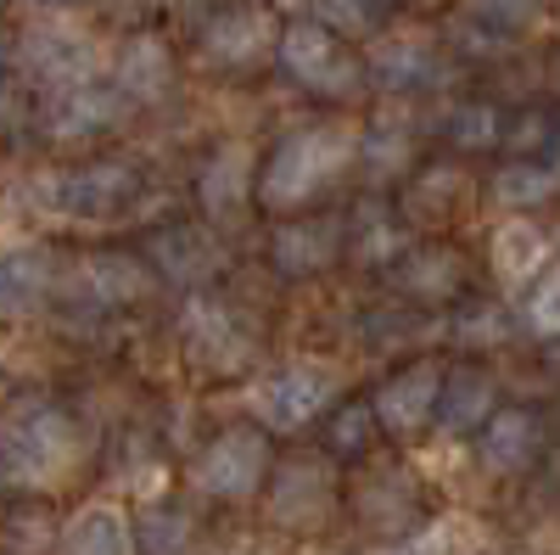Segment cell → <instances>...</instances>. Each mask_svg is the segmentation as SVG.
I'll list each match as a JSON object with an SVG mask.
<instances>
[{
  "mask_svg": "<svg viewBox=\"0 0 560 555\" xmlns=\"http://www.w3.org/2000/svg\"><path fill=\"white\" fill-rule=\"evenodd\" d=\"M538 449V427L527 409H493L482 427V460L493 472H522Z\"/></svg>",
  "mask_w": 560,
  "mask_h": 555,
  "instance_id": "obj_18",
  "label": "cell"
},
{
  "mask_svg": "<svg viewBox=\"0 0 560 555\" xmlns=\"http://www.w3.org/2000/svg\"><path fill=\"white\" fill-rule=\"evenodd\" d=\"M275 45H280V23H275L269 7H224L202 28V62H213V68H258L264 57H275Z\"/></svg>",
  "mask_w": 560,
  "mask_h": 555,
  "instance_id": "obj_7",
  "label": "cell"
},
{
  "mask_svg": "<svg viewBox=\"0 0 560 555\" xmlns=\"http://www.w3.org/2000/svg\"><path fill=\"white\" fill-rule=\"evenodd\" d=\"M113 84H118L124 102H140V107L163 102L168 90H174V51H168L158 34L124 39V51H118V62H113Z\"/></svg>",
  "mask_w": 560,
  "mask_h": 555,
  "instance_id": "obj_11",
  "label": "cell"
},
{
  "mask_svg": "<svg viewBox=\"0 0 560 555\" xmlns=\"http://www.w3.org/2000/svg\"><path fill=\"white\" fill-rule=\"evenodd\" d=\"M258 197V174H253V152L242 141L219 147L208 163H202V203L213 219H242L247 203Z\"/></svg>",
  "mask_w": 560,
  "mask_h": 555,
  "instance_id": "obj_12",
  "label": "cell"
},
{
  "mask_svg": "<svg viewBox=\"0 0 560 555\" xmlns=\"http://www.w3.org/2000/svg\"><path fill=\"white\" fill-rule=\"evenodd\" d=\"M555 192V174L544 169V163H504L499 174H493V197L504 203V208H533V203H544Z\"/></svg>",
  "mask_w": 560,
  "mask_h": 555,
  "instance_id": "obj_26",
  "label": "cell"
},
{
  "mask_svg": "<svg viewBox=\"0 0 560 555\" xmlns=\"http://www.w3.org/2000/svg\"><path fill=\"white\" fill-rule=\"evenodd\" d=\"M275 62L287 68V79H298L308 96H325V102H348V96H359V90L370 84L364 79V57H353L348 45L331 28H319L314 18L280 28Z\"/></svg>",
  "mask_w": 560,
  "mask_h": 555,
  "instance_id": "obj_2",
  "label": "cell"
},
{
  "mask_svg": "<svg viewBox=\"0 0 560 555\" xmlns=\"http://www.w3.org/2000/svg\"><path fill=\"white\" fill-rule=\"evenodd\" d=\"M264 472H269V443H264V432H253V427L219 432V438L208 443V454L197 460V483H202L208 494H219V499H247V494H258Z\"/></svg>",
  "mask_w": 560,
  "mask_h": 555,
  "instance_id": "obj_8",
  "label": "cell"
},
{
  "mask_svg": "<svg viewBox=\"0 0 560 555\" xmlns=\"http://www.w3.org/2000/svg\"><path fill=\"white\" fill-rule=\"evenodd\" d=\"M342 236H337V224L331 219H314V224H287V230H275V264L287 269V275H314L337 258Z\"/></svg>",
  "mask_w": 560,
  "mask_h": 555,
  "instance_id": "obj_17",
  "label": "cell"
},
{
  "mask_svg": "<svg viewBox=\"0 0 560 555\" xmlns=\"http://www.w3.org/2000/svg\"><path fill=\"white\" fill-rule=\"evenodd\" d=\"M493 264H499L504 281H527V275L544 264V230H533L527 219L499 224V236H493Z\"/></svg>",
  "mask_w": 560,
  "mask_h": 555,
  "instance_id": "obj_23",
  "label": "cell"
},
{
  "mask_svg": "<svg viewBox=\"0 0 560 555\" xmlns=\"http://www.w3.org/2000/svg\"><path fill=\"white\" fill-rule=\"evenodd\" d=\"M23 68L45 90H68V84H90L102 73V51H96V39L73 23H34L28 39H23Z\"/></svg>",
  "mask_w": 560,
  "mask_h": 555,
  "instance_id": "obj_5",
  "label": "cell"
},
{
  "mask_svg": "<svg viewBox=\"0 0 560 555\" xmlns=\"http://www.w3.org/2000/svg\"><path fill=\"white\" fill-rule=\"evenodd\" d=\"M51 292V253L45 247H7L0 253V309L23 314Z\"/></svg>",
  "mask_w": 560,
  "mask_h": 555,
  "instance_id": "obj_14",
  "label": "cell"
},
{
  "mask_svg": "<svg viewBox=\"0 0 560 555\" xmlns=\"http://www.w3.org/2000/svg\"><path fill=\"white\" fill-rule=\"evenodd\" d=\"M448 141L465 147V152L499 147V141H504V118H499V107H488V102H459V107L448 113Z\"/></svg>",
  "mask_w": 560,
  "mask_h": 555,
  "instance_id": "obj_24",
  "label": "cell"
},
{
  "mask_svg": "<svg viewBox=\"0 0 560 555\" xmlns=\"http://www.w3.org/2000/svg\"><path fill=\"white\" fill-rule=\"evenodd\" d=\"M34 12H62V7H79V0H28Z\"/></svg>",
  "mask_w": 560,
  "mask_h": 555,
  "instance_id": "obj_34",
  "label": "cell"
},
{
  "mask_svg": "<svg viewBox=\"0 0 560 555\" xmlns=\"http://www.w3.org/2000/svg\"><path fill=\"white\" fill-rule=\"evenodd\" d=\"M135 163H118V158H102V163H84V169H68L45 185V203L68 219H107L118 213L129 197H135Z\"/></svg>",
  "mask_w": 560,
  "mask_h": 555,
  "instance_id": "obj_6",
  "label": "cell"
},
{
  "mask_svg": "<svg viewBox=\"0 0 560 555\" xmlns=\"http://www.w3.org/2000/svg\"><path fill=\"white\" fill-rule=\"evenodd\" d=\"M68 555H135V522L118 505H84L68 522Z\"/></svg>",
  "mask_w": 560,
  "mask_h": 555,
  "instance_id": "obj_15",
  "label": "cell"
},
{
  "mask_svg": "<svg viewBox=\"0 0 560 555\" xmlns=\"http://www.w3.org/2000/svg\"><path fill=\"white\" fill-rule=\"evenodd\" d=\"M163 264H168V275L191 281V275H197L202 264H213V247L197 236V230H168V242H163Z\"/></svg>",
  "mask_w": 560,
  "mask_h": 555,
  "instance_id": "obj_28",
  "label": "cell"
},
{
  "mask_svg": "<svg viewBox=\"0 0 560 555\" xmlns=\"http://www.w3.org/2000/svg\"><path fill=\"white\" fill-rule=\"evenodd\" d=\"M124 96H118V84H102V79H90V84H68V90H45V107H39V124L51 141H90V135H102L124 118Z\"/></svg>",
  "mask_w": 560,
  "mask_h": 555,
  "instance_id": "obj_9",
  "label": "cell"
},
{
  "mask_svg": "<svg viewBox=\"0 0 560 555\" xmlns=\"http://www.w3.org/2000/svg\"><path fill=\"white\" fill-rule=\"evenodd\" d=\"M325 499H331V472H325L319 460H308V466H287V472H280L269 511L298 528V522H319L325 517Z\"/></svg>",
  "mask_w": 560,
  "mask_h": 555,
  "instance_id": "obj_16",
  "label": "cell"
},
{
  "mask_svg": "<svg viewBox=\"0 0 560 555\" xmlns=\"http://www.w3.org/2000/svg\"><path fill=\"white\" fill-rule=\"evenodd\" d=\"M488 409H493V382L482 370H454L443 382V398H438V421L448 432H471V427H488Z\"/></svg>",
  "mask_w": 560,
  "mask_h": 555,
  "instance_id": "obj_20",
  "label": "cell"
},
{
  "mask_svg": "<svg viewBox=\"0 0 560 555\" xmlns=\"http://www.w3.org/2000/svg\"><path fill=\"white\" fill-rule=\"evenodd\" d=\"M353 158H359V135H348L337 124L292 129L258 174V203L264 208H303L308 197L325 192V185H337V174Z\"/></svg>",
  "mask_w": 560,
  "mask_h": 555,
  "instance_id": "obj_1",
  "label": "cell"
},
{
  "mask_svg": "<svg viewBox=\"0 0 560 555\" xmlns=\"http://www.w3.org/2000/svg\"><path fill=\"white\" fill-rule=\"evenodd\" d=\"M337 393V377L314 359H298V365H280L269 377H258L253 388V409L269 432H303L314 415L331 404Z\"/></svg>",
  "mask_w": 560,
  "mask_h": 555,
  "instance_id": "obj_3",
  "label": "cell"
},
{
  "mask_svg": "<svg viewBox=\"0 0 560 555\" xmlns=\"http://www.w3.org/2000/svg\"><path fill=\"white\" fill-rule=\"evenodd\" d=\"M308 7H314V23L331 28L337 39H364L387 23L393 0H308Z\"/></svg>",
  "mask_w": 560,
  "mask_h": 555,
  "instance_id": "obj_22",
  "label": "cell"
},
{
  "mask_svg": "<svg viewBox=\"0 0 560 555\" xmlns=\"http://www.w3.org/2000/svg\"><path fill=\"white\" fill-rule=\"evenodd\" d=\"M454 281H459V258L454 253H415L398 269V287L415 292V298H443V292H454Z\"/></svg>",
  "mask_w": 560,
  "mask_h": 555,
  "instance_id": "obj_25",
  "label": "cell"
},
{
  "mask_svg": "<svg viewBox=\"0 0 560 555\" xmlns=\"http://www.w3.org/2000/svg\"><path fill=\"white\" fill-rule=\"evenodd\" d=\"M438 398H443V370L438 365H409L404 377H393L376 393V421L393 427V432H415L427 415H438Z\"/></svg>",
  "mask_w": 560,
  "mask_h": 555,
  "instance_id": "obj_13",
  "label": "cell"
},
{
  "mask_svg": "<svg viewBox=\"0 0 560 555\" xmlns=\"http://www.w3.org/2000/svg\"><path fill=\"white\" fill-rule=\"evenodd\" d=\"M527 314H533V326H538V332H560V269H549L544 281H538Z\"/></svg>",
  "mask_w": 560,
  "mask_h": 555,
  "instance_id": "obj_30",
  "label": "cell"
},
{
  "mask_svg": "<svg viewBox=\"0 0 560 555\" xmlns=\"http://www.w3.org/2000/svg\"><path fill=\"white\" fill-rule=\"evenodd\" d=\"M364 152H370V169H398L409 158V141H404V135H387V129H370Z\"/></svg>",
  "mask_w": 560,
  "mask_h": 555,
  "instance_id": "obj_31",
  "label": "cell"
},
{
  "mask_svg": "<svg viewBox=\"0 0 560 555\" xmlns=\"http://www.w3.org/2000/svg\"><path fill=\"white\" fill-rule=\"evenodd\" d=\"M185 320H191V348L202 359H213V370H230L242 354H247V337L230 326V314L213 309V303H191L185 309Z\"/></svg>",
  "mask_w": 560,
  "mask_h": 555,
  "instance_id": "obj_21",
  "label": "cell"
},
{
  "mask_svg": "<svg viewBox=\"0 0 560 555\" xmlns=\"http://www.w3.org/2000/svg\"><path fill=\"white\" fill-rule=\"evenodd\" d=\"M544 12V0H465V18L488 34H522Z\"/></svg>",
  "mask_w": 560,
  "mask_h": 555,
  "instance_id": "obj_27",
  "label": "cell"
},
{
  "mask_svg": "<svg viewBox=\"0 0 560 555\" xmlns=\"http://www.w3.org/2000/svg\"><path fill=\"white\" fill-rule=\"evenodd\" d=\"M147 533L158 539V544H152V555H174V550L185 544V517H179V511H174V517L152 511V517H147Z\"/></svg>",
  "mask_w": 560,
  "mask_h": 555,
  "instance_id": "obj_32",
  "label": "cell"
},
{
  "mask_svg": "<svg viewBox=\"0 0 560 555\" xmlns=\"http://www.w3.org/2000/svg\"><path fill=\"white\" fill-rule=\"evenodd\" d=\"M337 443H342V449H359V443H364V404H353L342 421H337Z\"/></svg>",
  "mask_w": 560,
  "mask_h": 555,
  "instance_id": "obj_33",
  "label": "cell"
},
{
  "mask_svg": "<svg viewBox=\"0 0 560 555\" xmlns=\"http://www.w3.org/2000/svg\"><path fill=\"white\" fill-rule=\"evenodd\" d=\"M364 79L387 90V96H404V90H427L438 79V45L427 34H382L364 51Z\"/></svg>",
  "mask_w": 560,
  "mask_h": 555,
  "instance_id": "obj_10",
  "label": "cell"
},
{
  "mask_svg": "<svg viewBox=\"0 0 560 555\" xmlns=\"http://www.w3.org/2000/svg\"><path fill=\"white\" fill-rule=\"evenodd\" d=\"M73 460V427L57 409H34L0 432V472L18 483H57Z\"/></svg>",
  "mask_w": 560,
  "mask_h": 555,
  "instance_id": "obj_4",
  "label": "cell"
},
{
  "mask_svg": "<svg viewBox=\"0 0 560 555\" xmlns=\"http://www.w3.org/2000/svg\"><path fill=\"white\" fill-rule=\"evenodd\" d=\"M84 287L102 303H135L152 292V269L129 253H90L84 258Z\"/></svg>",
  "mask_w": 560,
  "mask_h": 555,
  "instance_id": "obj_19",
  "label": "cell"
},
{
  "mask_svg": "<svg viewBox=\"0 0 560 555\" xmlns=\"http://www.w3.org/2000/svg\"><path fill=\"white\" fill-rule=\"evenodd\" d=\"M393 555H459V528H454V522H438V528H427V533L404 539Z\"/></svg>",
  "mask_w": 560,
  "mask_h": 555,
  "instance_id": "obj_29",
  "label": "cell"
}]
</instances>
